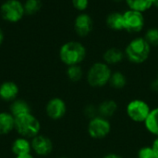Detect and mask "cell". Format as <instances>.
<instances>
[{
    "label": "cell",
    "mask_w": 158,
    "mask_h": 158,
    "mask_svg": "<svg viewBox=\"0 0 158 158\" xmlns=\"http://www.w3.org/2000/svg\"><path fill=\"white\" fill-rule=\"evenodd\" d=\"M59 59L65 65H80L86 57L85 47L77 41H69L63 44L59 49Z\"/></svg>",
    "instance_id": "6da1fadb"
},
{
    "label": "cell",
    "mask_w": 158,
    "mask_h": 158,
    "mask_svg": "<svg viewBox=\"0 0 158 158\" xmlns=\"http://www.w3.org/2000/svg\"><path fill=\"white\" fill-rule=\"evenodd\" d=\"M41 122L32 113L25 114L15 118V132L18 136L31 140L41 132Z\"/></svg>",
    "instance_id": "7a4b0ae2"
},
{
    "label": "cell",
    "mask_w": 158,
    "mask_h": 158,
    "mask_svg": "<svg viewBox=\"0 0 158 158\" xmlns=\"http://www.w3.org/2000/svg\"><path fill=\"white\" fill-rule=\"evenodd\" d=\"M124 53L131 62L141 64L148 60L151 53V46L143 37H136L127 45Z\"/></svg>",
    "instance_id": "3957f363"
},
{
    "label": "cell",
    "mask_w": 158,
    "mask_h": 158,
    "mask_svg": "<svg viewBox=\"0 0 158 158\" xmlns=\"http://www.w3.org/2000/svg\"><path fill=\"white\" fill-rule=\"evenodd\" d=\"M112 70L105 62H94L90 66L86 74V80L92 88H102L109 83Z\"/></svg>",
    "instance_id": "277c9868"
},
{
    "label": "cell",
    "mask_w": 158,
    "mask_h": 158,
    "mask_svg": "<svg viewBox=\"0 0 158 158\" xmlns=\"http://www.w3.org/2000/svg\"><path fill=\"white\" fill-rule=\"evenodd\" d=\"M151 108L149 104L141 99H135L131 101L126 107V113L129 118L135 123H144L147 119Z\"/></svg>",
    "instance_id": "5b68a950"
},
{
    "label": "cell",
    "mask_w": 158,
    "mask_h": 158,
    "mask_svg": "<svg viewBox=\"0 0 158 158\" xmlns=\"http://www.w3.org/2000/svg\"><path fill=\"white\" fill-rule=\"evenodd\" d=\"M24 13V6L19 0H6L0 7L2 18L9 22L19 21Z\"/></svg>",
    "instance_id": "8992f818"
},
{
    "label": "cell",
    "mask_w": 158,
    "mask_h": 158,
    "mask_svg": "<svg viewBox=\"0 0 158 158\" xmlns=\"http://www.w3.org/2000/svg\"><path fill=\"white\" fill-rule=\"evenodd\" d=\"M111 131V124L108 119L97 115L91 119L88 123L87 132L92 139L101 140L109 135Z\"/></svg>",
    "instance_id": "52a82bcc"
},
{
    "label": "cell",
    "mask_w": 158,
    "mask_h": 158,
    "mask_svg": "<svg viewBox=\"0 0 158 158\" xmlns=\"http://www.w3.org/2000/svg\"><path fill=\"white\" fill-rule=\"evenodd\" d=\"M31 153L39 157H46L50 156L54 150L53 141L46 135L39 134L31 140Z\"/></svg>",
    "instance_id": "ba28073f"
},
{
    "label": "cell",
    "mask_w": 158,
    "mask_h": 158,
    "mask_svg": "<svg viewBox=\"0 0 158 158\" xmlns=\"http://www.w3.org/2000/svg\"><path fill=\"white\" fill-rule=\"evenodd\" d=\"M123 25L124 30L129 33H139L143 29L144 17L142 12L129 9L123 13Z\"/></svg>",
    "instance_id": "9c48e42d"
},
{
    "label": "cell",
    "mask_w": 158,
    "mask_h": 158,
    "mask_svg": "<svg viewBox=\"0 0 158 158\" xmlns=\"http://www.w3.org/2000/svg\"><path fill=\"white\" fill-rule=\"evenodd\" d=\"M67 110L68 108L66 102L59 97H54L50 99L45 104L44 108L46 116L54 121L62 119L66 115Z\"/></svg>",
    "instance_id": "30bf717a"
},
{
    "label": "cell",
    "mask_w": 158,
    "mask_h": 158,
    "mask_svg": "<svg viewBox=\"0 0 158 158\" xmlns=\"http://www.w3.org/2000/svg\"><path fill=\"white\" fill-rule=\"evenodd\" d=\"M93 19L88 14L81 13L78 15L74 20V30L76 34L81 37L87 36L93 31Z\"/></svg>",
    "instance_id": "8fae6325"
},
{
    "label": "cell",
    "mask_w": 158,
    "mask_h": 158,
    "mask_svg": "<svg viewBox=\"0 0 158 158\" xmlns=\"http://www.w3.org/2000/svg\"><path fill=\"white\" fill-rule=\"evenodd\" d=\"M19 94L18 84L11 80H6L0 84V100L5 102H12Z\"/></svg>",
    "instance_id": "7c38bea8"
},
{
    "label": "cell",
    "mask_w": 158,
    "mask_h": 158,
    "mask_svg": "<svg viewBox=\"0 0 158 158\" xmlns=\"http://www.w3.org/2000/svg\"><path fill=\"white\" fill-rule=\"evenodd\" d=\"M11 153L15 156H24L28 154H31V140L18 136L11 143L10 146Z\"/></svg>",
    "instance_id": "4fadbf2b"
},
{
    "label": "cell",
    "mask_w": 158,
    "mask_h": 158,
    "mask_svg": "<svg viewBox=\"0 0 158 158\" xmlns=\"http://www.w3.org/2000/svg\"><path fill=\"white\" fill-rule=\"evenodd\" d=\"M15 131V117L8 111L0 112V136H6Z\"/></svg>",
    "instance_id": "5bb4252c"
},
{
    "label": "cell",
    "mask_w": 158,
    "mask_h": 158,
    "mask_svg": "<svg viewBox=\"0 0 158 158\" xmlns=\"http://www.w3.org/2000/svg\"><path fill=\"white\" fill-rule=\"evenodd\" d=\"M8 112L16 118L19 115L31 113V107L28 102L23 99H16L10 102L8 107Z\"/></svg>",
    "instance_id": "9a60e30c"
},
{
    "label": "cell",
    "mask_w": 158,
    "mask_h": 158,
    "mask_svg": "<svg viewBox=\"0 0 158 158\" xmlns=\"http://www.w3.org/2000/svg\"><path fill=\"white\" fill-rule=\"evenodd\" d=\"M125 57V53L118 47H110L103 54L104 62L107 65H115L120 63Z\"/></svg>",
    "instance_id": "2e32d148"
},
{
    "label": "cell",
    "mask_w": 158,
    "mask_h": 158,
    "mask_svg": "<svg viewBox=\"0 0 158 158\" xmlns=\"http://www.w3.org/2000/svg\"><path fill=\"white\" fill-rule=\"evenodd\" d=\"M99 116L104 118L112 117L118 111V103L114 100H105L97 107Z\"/></svg>",
    "instance_id": "e0dca14e"
},
{
    "label": "cell",
    "mask_w": 158,
    "mask_h": 158,
    "mask_svg": "<svg viewBox=\"0 0 158 158\" xmlns=\"http://www.w3.org/2000/svg\"><path fill=\"white\" fill-rule=\"evenodd\" d=\"M143 124L149 133L158 137V107L151 110L147 119Z\"/></svg>",
    "instance_id": "ac0fdd59"
},
{
    "label": "cell",
    "mask_w": 158,
    "mask_h": 158,
    "mask_svg": "<svg viewBox=\"0 0 158 158\" xmlns=\"http://www.w3.org/2000/svg\"><path fill=\"white\" fill-rule=\"evenodd\" d=\"M106 25L114 31H121L124 30L123 25V14L119 12H111L106 17Z\"/></svg>",
    "instance_id": "d6986e66"
},
{
    "label": "cell",
    "mask_w": 158,
    "mask_h": 158,
    "mask_svg": "<svg viewBox=\"0 0 158 158\" xmlns=\"http://www.w3.org/2000/svg\"><path fill=\"white\" fill-rule=\"evenodd\" d=\"M108 84L110 85L111 88L115 89H121L127 85V77L123 73L119 71L112 72Z\"/></svg>",
    "instance_id": "ffe728a7"
},
{
    "label": "cell",
    "mask_w": 158,
    "mask_h": 158,
    "mask_svg": "<svg viewBox=\"0 0 158 158\" xmlns=\"http://www.w3.org/2000/svg\"><path fill=\"white\" fill-rule=\"evenodd\" d=\"M130 9L144 12L153 6V0H126Z\"/></svg>",
    "instance_id": "44dd1931"
},
{
    "label": "cell",
    "mask_w": 158,
    "mask_h": 158,
    "mask_svg": "<svg viewBox=\"0 0 158 158\" xmlns=\"http://www.w3.org/2000/svg\"><path fill=\"white\" fill-rule=\"evenodd\" d=\"M66 75L68 79L73 83L80 82L83 77V70L81 65L69 66L66 70Z\"/></svg>",
    "instance_id": "7402d4cb"
},
{
    "label": "cell",
    "mask_w": 158,
    "mask_h": 158,
    "mask_svg": "<svg viewBox=\"0 0 158 158\" xmlns=\"http://www.w3.org/2000/svg\"><path fill=\"white\" fill-rule=\"evenodd\" d=\"M24 6V11L27 14H34L40 10L42 7L41 0H26Z\"/></svg>",
    "instance_id": "603a6c76"
},
{
    "label": "cell",
    "mask_w": 158,
    "mask_h": 158,
    "mask_svg": "<svg viewBox=\"0 0 158 158\" xmlns=\"http://www.w3.org/2000/svg\"><path fill=\"white\" fill-rule=\"evenodd\" d=\"M146 42L152 47H158V29L157 28H151L149 29L143 37Z\"/></svg>",
    "instance_id": "cb8c5ba5"
},
{
    "label": "cell",
    "mask_w": 158,
    "mask_h": 158,
    "mask_svg": "<svg viewBox=\"0 0 158 158\" xmlns=\"http://www.w3.org/2000/svg\"><path fill=\"white\" fill-rule=\"evenodd\" d=\"M138 158H157L152 146H143L139 149L137 153Z\"/></svg>",
    "instance_id": "d4e9b609"
},
{
    "label": "cell",
    "mask_w": 158,
    "mask_h": 158,
    "mask_svg": "<svg viewBox=\"0 0 158 158\" xmlns=\"http://www.w3.org/2000/svg\"><path fill=\"white\" fill-rule=\"evenodd\" d=\"M97 107H95L94 104H88L85 108H84V115L87 118H89L90 120L96 117L97 116Z\"/></svg>",
    "instance_id": "484cf974"
},
{
    "label": "cell",
    "mask_w": 158,
    "mask_h": 158,
    "mask_svg": "<svg viewBox=\"0 0 158 158\" xmlns=\"http://www.w3.org/2000/svg\"><path fill=\"white\" fill-rule=\"evenodd\" d=\"M72 4H73V7L76 9H78L80 11H82V10H85L88 7L89 0H72Z\"/></svg>",
    "instance_id": "4316f807"
},
{
    "label": "cell",
    "mask_w": 158,
    "mask_h": 158,
    "mask_svg": "<svg viewBox=\"0 0 158 158\" xmlns=\"http://www.w3.org/2000/svg\"><path fill=\"white\" fill-rule=\"evenodd\" d=\"M150 88L154 92H158V79H155L151 82L150 84Z\"/></svg>",
    "instance_id": "83f0119b"
},
{
    "label": "cell",
    "mask_w": 158,
    "mask_h": 158,
    "mask_svg": "<svg viewBox=\"0 0 158 158\" xmlns=\"http://www.w3.org/2000/svg\"><path fill=\"white\" fill-rule=\"evenodd\" d=\"M152 148H153V150H154V152H155L156 157L158 158V137H156V140L154 141V142H153V144H152Z\"/></svg>",
    "instance_id": "f1b7e54d"
},
{
    "label": "cell",
    "mask_w": 158,
    "mask_h": 158,
    "mask_svg": "<svg viewBox=\"0 0 158 158\" xmlns=\"http://www.w3.org/2000/svg\"><path fill=\"white\" fill-rule=\"evenodd\" d=\"M103 158H123L121 156H119L118 154H115V153H109L106 156H104Z\"/></svg>",
    "instance_id": "f546056e"
},
{
    "label": "cell",
    "mask_w": 158,
    "mask_h": 158,
    "mask_svg": "<svg viewBox=\"0 0 158 158\" xmlns=\"http://www.w3.org/2000/svg\"><path fill=\"white\" fill-rule=\"evenodd\" d=\"M15 158H36L34 156V155L32 154H28V155H24V156H15Z\"/></svg>",
    "instance_id": "4dcf8cb0"
},
{
    "label": "cell",
    "mask_w": 158,
    "mask_h": 158,
    "mask_svg": "<svg viewBox=\"0 0 158 158\" xmlns=\"http://www.w3.org/2000/svg\"><path fill=\"white\" fill-rule=\"evenodd\" d=\"M3 41H4V32H3V30L0 28V46L2 45Z\"/></svg>",
    "instance_id": "1f68e13d"
},
{
    "label": "cell",
    "mask_w": 158,
    "mask_h": 158,
    "mask_svg": "<svg viewBox=\"0 0 158 158\" xmlns=\"http://www.w3.org/2000/svg\"><path fill=\"white\" fill-rule=\"evenodd\" d=\"M153 6L156 7H158V0H153Z\"/></svg>",
    "instance_id": "d6a6232c"
},
{
    "label": "cell",
    "mask_w": 158,
    "mask_h": 158,
    "mask_svg": "<svg viewBox=\"0 0 158 158\" xmlns=\"http://www.w3.org/2000/svg\"><path fill=\"white\" fill-rule=\"evenodd\" d=\"M115 2H121V1H123V0H114Z\"/></svg>",
    "instance_id": "836d02e7"
},
{
    "label": "cell",
    "mask_w": 158,
    "mask_h": 158,
    "mask_svg": "<svg viewBox=\"0 0 158 158\" xmlns=\"http://www.w3.org/2000/svg\"><path fill=\"white\" fill-rule=\"evenodd\" d=\"M58 158H69V157H66V156H60V157Z\"/></svg>",
    "instance_id": "e575fe53"
},
{
    "label": "cell",
    "mask_w": 158,
    "mask_h": 158,
    "mask_svg": "<svg viewBox=\"0 0 158 158\" xmlns=\"http://www.w3.org/2000/svg\"><path fill=\"white\" fill-rule=\"evenodd\" d=\"M157 79H158V72H157Z\"/></svg>",
    "instance_id": "d590c367"
}]
</instances>
